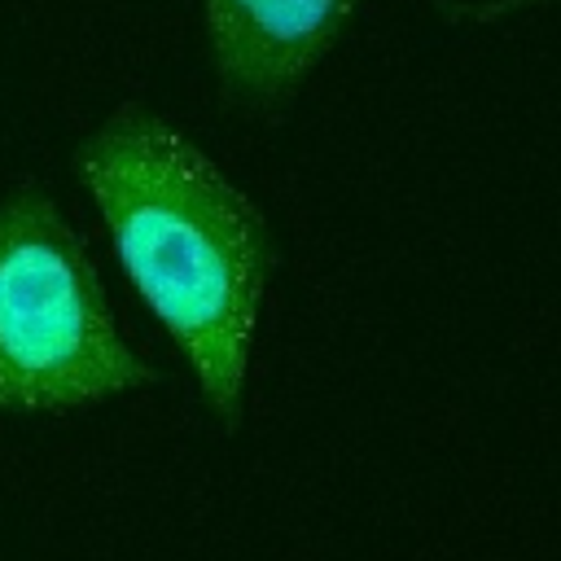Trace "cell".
Segmentation results:
<instances>
[{"label":"cell","mask_w":561,"mask_h":561,"mask_svg":"<svg viewBox=\"0 0 561 561\" xmlns=\"http://www.w3.org/2000/svg\"><path fill=\"white\" fill-rule=\"evenodd\" d=\"M158 381L114 324L101 276L39 188L0 202V412H70Z\"/></svg>","instance_id":"cell-2"},{"label":"cell","mask_w":561,"mask_h":561,"mask_svg":"<svg viewBox=\"0 0 561 561\" xmlns=\"http://www.w3.org/2000/svg\"><path fill=\"white\" fill-rule=\"evenodd\" d=\"M364 0H202L206 48L228 105L272 114L342 44Z\"/></svg>","instance_id":"cell-3"},{"label":"cell","mask_w":561,"mask_h":561,"mask_svg":"<svg viewBox=\"0 0 561 561\" xmlns=\"http://www.w3.org/2000/svg\"><path fill=\"white\" fill-rule=\"evenodd\" d=\"M118 267L184 355L202 403L241 425L254 324L276 263L263 210L149 105H118L75 149Z\"/></svg>","instance_id":"cell-1"},{"label":"cell","mask_w":561,"mask_h":561,"mask_svg":"<svg viewBox=\"0 0 561 561\" xmlns=\"http://www.w3.org/2000/svg\"><path fill=\"white\" fill-rule=\"evenodd\" d=\"M543 4H561V0H465V4H451L447 18L451 22H504L513 13H526V9H543Z\"/></svg>","instance_id":"cell-4"}]
</instances>
